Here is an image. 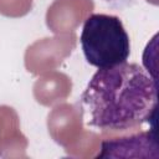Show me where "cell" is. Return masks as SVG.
<instances>
[{
  "mask_svg": "<svg viewBox=\"0 0 159 159\" xmlns=\"http://www.w3.org/2000/svg\"><path fill=\"white\" fill-rule=\"evenodd\" d=\"M158 87L138 63L123 62L98 71L81 96L86 123L99 129L123 130L155 118Z\"/></svg>",
  "mask_w": 159,
  "mask_h": 159,
  "instance_id": "obj_1",
  "label": "cell"
},
{
  "mask_svg": "<svg viewBox=\"0 0 159 159\" xmlns=\"http://www.w3.org/2000/svg\"><path fill=\"white\" fill-rule=\"evenodd\" d=\"M81 47L87 62L97 68L123 63L130 53L129 36L114 15L92 14L83 24Z\"/></svg>",
  "mask_w": 159,
  "mask_h": 159,
  "instance_id": "obj_2",
  "label": "cell"
},
{
  "mask_svg": "<svg viewBox=\"0 0 159 159\" xmlns=\"http://www.w3.org/2000/svg\"><path fill=\"white\" fill-rule=\"evenodd\" d=\"M134 149H158L157 139H155V132H144L140 134L130 135V137H123V138H116L112 140H106L102 143V153L99 157H122V154L125 150V157H129L130 150ZM149 152V150H148Z\"/></svg>",
  "mask_w": 159,
  "mask_h": 159,
  "instance_id": "obj_3",
  "label": "cell"
}]
</instances>
